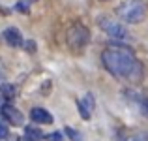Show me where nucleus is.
I'll use <instances>...</instances> for the list:
<instances>
[{
  "label": "nucleus",
  "instance_id": "nucleus-2",
  "mask_svg": "<svg viewBox=\"0 0 148 141\" xmlns=\"http://www.w3.org/2000/svg\"><path fill=\"white\" fill-rule=\"evenodd\" d=\"M116 15L127 25H137L146 17V4L143 0H124L116 8Z\"/></svg>",
  "mask_w": 148,
  "mask_h": 141
},
{
  "label": "nucleus",
  "instance_id": "nucleus-11",
  "mask_svg": "<svg viewBox=\"0 0 148 141\" xmlns=\"http://www.w3.org/2000/svg\"><path fill=\"white\" fill-rule=\"evenodd\" d=\"M122 141H148V132H133L124 135Z\"/></svg>",
  "mask_w": 148,
  "mask_h": 141
},
{
  "label": "nucleus",
  "instance_id": "nucleus-4",
  "mask_svg": "<svg viewBox=\"0 0 148 141\" xmlns=\"http://www.w3.org/2000/svg\"><path fill=\"white\" fill-rule=\"evenodd\" d=\"M99 28L103 32H107L111 38H116V40H127L130 38V32L126 30V26L118 21H112V19L101 17L99 19Z\"/></svg>",
  "mask_w": 148,
  "mask_h": 141
},
{
  "label": "nucleus",
  "instance_id": "nucleus-16",
  "mask_svg": "<svg viewBox=\"0 0 148 141\" xmlns=\"http://www.w3.org/2000/svg\"><path fill=\"white\" fill-rule=\"evenodd\" d=\"M15 8H17L19 11H23V13H26V11H28V0H23V2H19Z\"/></svg>",
  "mask_w": 148,
  "mask_h": 141
},
{
  "label": "nucleus",
  "instance_id": "nucleus-12",
  "mask_svg": "<svg viewBox=\"0 0 148 141\" xmlns=\"http://www.w3.org/2000/svg\"><path fill=\"white\" fill-rule=\"evenodd\" d=\"M77 107H79V113H81V117H83L84 120L90 119V111H88V109L83 105V102H81V100H77Z\"/></svg>",
  "mask_w": 148,
  "mask_h": 141
},
{
  "label": "nucleus",
  "instance_id": "nucleus-15",
  "mask_svg": "<svg viewBox=\"0 0 148 141\" xmlns=\"http://www.w3.org/2000/svg\"><path fill=\"white\" fill-rule=\"evenodd\" d=\"M66 134H68V135H69V138H71L73 141H79V139H81V134H79V132L71 130V128H69V126L66 128Z\"/></svg>",
  "mask_w": 148,
  "mask_h": 141
},
{
  "label": "nucleus",
  "instance_id": "nucleus-6",
  "mask_svg": "<svg viewBox=\"0 0 148 141\" xmlns=\"http://www.w3.org/2000/svg\"><path fill=\"white\" fill-rule=\"evenodd\" d=\"M0 113H2V117L8 120L10 124H23V120H25V117H23V113L19 111L17 107H13V105H10V104H6V105H2V109H0Z\"/></svg>",
  "mask_w": 148,
  "mask_h": 141
},
{
  "label": "nucleus",
  "instance_id": "nucleus-13",
  "mask_svg": "<svg viewBox=\"0 0 148 141\" xmlns=\"http://www.w3.org/2000/svg\"><path fill=\"white\" fill-rule=\"evenodd\" d=\"M81 102H83V100H81ZM83 105L88 109V111H92V109H94V96H92V94H86V96H84Z\"/></svg>",
  "mask_w": 148,
  "mask_h": 141
},
{
  "label": "nucleus",
  "instance_id": "nucleus-8",
  "mask_svg": "<svg viewBox=\"0 0 148 141\" xmlns=\"http://www.w3.org/2000/svg\"><path fill=\"white\" fill-rule=\"evenodd\" d=\"M30 119L36 124H51L53 122V115L43 107H34L32 111H30Z\"/></svg>",
  "mask_w": 148,
  "mask_h": 141
},
{
  "label": "nucleus",
  "instance_id": "nucleus-17",
  "mask_svg": "<svg viewBox=\"0 0 148 141\" xmlns=\"http://www.w3.org/2000/svg\"><path fill=\"white\" fill-rule=\"evenodd\" d=\"M8 134H10V130L6 128V124L0 122V139H6V138H8Z\"/></svg>",
  "mask_w": 148,
  "mask_h": 141
},
{
  "label": "nucleus",
  "instance_id": "nucleus-10",
  "mask_svg": "<svg viewBox=\"0 0 148 141\" xmlns=\"http://www.w3.org/2000/svg\"><path fill=\"white\" fill-rule=\"evenodd\" d=\"M15 96V87L10 83H0V98L4 100H13Z\"/></svg>",
  "mask_w": 148,
  "mask_h": 141
},
{
  "label": "nucleus",
  "instance_id": "nucleus-9",
  "mask_svg": "<svg viewBox=\"0 0 148 141\" xmlns=\"http://www.w3.org/2000/svg\"><path fill=\"white\" fill-rule=\"evenodd\" d=\"M41 139H43V134L38 128H34V126L25 128V141H41Z\"/></svg>",
  "mask_w": 148,
  "mask_h": 141
},
{
  "label": "nucleus",
  "instance_id": "nucleus-5",
  "mask_svg": "<svg viewBox=\"0 0 148 141\" xmlns=\"http://www.w3.org/2000/svg\"><path fill=\"white\" fill-rule=\"evenodd\" d=\"M124 96H126V100L130 102L139 113H143V115L148 119V98L145 96V94H141L137 91H126Z\"/></svg>",
  "mask_w": 148,
  "mask_h": 141
},
{
  "label": "nucleus",
  "instance_id": "nucleus-1",
  "mask_svg": "<svg viewBox=\"0 0 148 141\" xmlns=\"http://www.w3.org/2000/svg\"><path fill=\"white\" fill-rule=\"evenodd\" d=\"M103 66L111 75L127 83H139L143 79V64L135 58L130 49L124 47H107L101 55Z\"/></svg>",
  "mask_w": 148,
  "mask_h": 141
},
{
  "label": "nucleus",
  "instance_id": "nucleus-18",
  "mask_svg": "<svg viewBox=\"0 0 148 141\" xmlns=\"http://www.w3.org/2000/svg\"><path fill=\"white\" fill-rule=\"evenodd\" d=\"M25 47H26V51H28V53H34V51H36V44H34L32 40H28V41H26Z\"/></svg>",
  "mask_w": 148,
  "mask_h": 141
},
{
  "label": "nucleus",
  "instance_id": "nucleus-7",
  "mask_svg": "<svg viewBox=\"0 0 148 141\" xmlns=\"http://www.w3.org/2000/svg\"><path fill=\"white\" fill-rule=\"evenodd\" d=\"M2 38H4V41H6L8 45H11V47H21L23 44H25L21 32H19L15 26H10V28L4 30V32H2Z\"/></svg>",
  "mask_w": 148,
  "mask_h": 141
},
{
  "label": "nucleus",
  "instance_id": "nucleus-19",
  "mask_svg": "<svg viewBox=\"0 0 148 141\" xmlns=\"http://www.w3.org/2000/svg\"><path fill=\"white\" fill-rule=\"evenodd\" d=\"M0 79H6V68H4L2 60H0Z\"/></svg>",
  "mask_w": 148,
  "mask_h": 141
},
{
  "label": "nucleus",
  "instance_id": "nucleus-3",
  "mask_svg": "<svg viewBox=\"0 0 148 141\" xmlns=\"http://www.w3.org/2000/svg\"><path fill=\"white\" fill-rule=\"evenodd\" d=\"M88 38H90V32L84 25L81 23H73L71 26L66 32V44H68L69 51L71 53H83L84 47L88 45Z\"/></svg>",
  "mask_w": 148,
  "mask_h": 141
},
{
  "label": "nucleus",
  "instance_id": "nucleus-14",
  "mask_svg": "<svg viewBox=\"0 0 148 141\" xmlns=\"http://www.w3.org/2000/svg\"><path fill=\"white\" fill-rule=\"evenodd\" d=\"M45 139L47 141H64V135H62L60 132H53V134H49Z\"/></svg>",
  "mask_w": 148,
  "mask_h": 141
},
{
  "label": "nucleus",
  "instance_id": "nucleus-20",
  "mask_svg": "<svg viewBox=\"0 0 148 141\" xmlns=\"http://www.w3.org/2000/svg\"><path fill=\"white\" fill-rule=\"evenodd\" d=\"M99 2H109V0H99Z\"/></svg>",
  "mask_w": 148,
  "mask_h": 141
}]
</instances>
